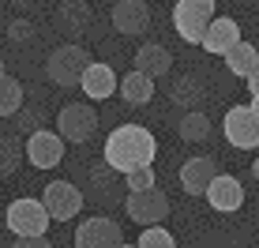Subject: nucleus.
Here are the masks:
<instances>
[{"instance_id":"nucleus-1","label":"nucleus","mask_w":259,"mask_h":248,"mask_svg":"<svg viewBox=\"0 0 259 248\" xmlns=\"http://www.w3.org/2000/svg\"><path fill=\"white\" fill-rule=\"evenodd\" d=\"M154 154H158V143L143 124H120V128H113V136L105 139V162L120 177L139 170V166H150Z\"/></svg>"},{"instance_id":"nucleus-2","label":"nucleus","mask_w":259,"mask_h":248,"mask_svg":"<svg viewBox=\"0 0 259 248\" xmlns=\"http://www.w3.org/2000/svg\"><path fill=\"white\" fill-rule=\"evenodd\" d=\"M91 64H94L91 53H87L83 46H75V42H68V46H57V49L49 53L46 75H49L57 87H79Z\"/></svg>"},{"instance_id":"nucleus-3","label":"nucleus","mask_w":259,"mask_h":248,"mask_svg":"<svg viewBox=\"0 0 259 248\" xmlns=\"http://www.w3.org/2000/svg\"><path fill=\"white\" fill-rule=\"evenodd\" d=\"M218 19L214 15V0H177L173 8V26L184 42L192 46H203V34L210 30V23Z\"/></svg>"},{"instance_id":"nucleus-4","label":"nucleus","mask_w":259,"mask_h":248,"mask_svg":"<svg viewBox=\"0 0 259 248\" xmlns=\"http://www.w3.org/2000/svg\"><path fill=\"white\" fill-rule=\"evenodd\" d=\"M53 222V215H49V207L41 199H30V196H23V199H15L12 207H8V229H12L15 237H38V233H46Z\"/></svg>"},{"instance_id":"nucleus-5","label":"nucleus","mask_w":259,"mask_h":248,"mask_svg":"<svg viewBox=\"0 0 259 248\" xmlns=\"http://www.w3.org/2000/svg\"><path fill=\"white\" fill-rule=\"evenodd\" d=\"M57 132L68 139V143H87V139L98 132V113L94 105L87 102H71L57 113Z\"/></svg>"},{"instance_id":"nucleus-6","label":"nucleus","mask_w":259,"mask_h":248,"mask_svg":"<svg viewBox=\"0 0 259 248\" xmlns=\"http://www.w3.org/2000/svg\"><path fill=\"white\" fill-rule=\"evenodd\" d=\"M222 128H226V139L237 150L259 147V113H255V105H233V109L226 113V120H222Z\"/></svg>"},{"instance_id":"nucleus-7","label":"nucleus","mask_w":259,"mask_h":248,"mask_svg":"<svg viewBox=\"0 0 259 248\" xmlns=\"http://www.w3.org/2000/svg\"><path fill=\"white\" fill-rule=\"evenodd\" d=\"M124 211H128V218H132V222H139V226H158L169 215V196H165V192H158V184H154V188H147V192H128Z\"/></svg>"},{"instance_id":"nucleus-8","label":"nucleus","mask_w":259,"mask_h":248,"mask_svg":"<svg viewBox=\"0 0 259 248\" xmlns=\"http://www.w3.org/2000/svg\"><path fill=\"white\" fill-rule=\"evenodd\" d=\"M64 143H68V139L60 136V132L38 128V132H30V136H26L23 154H26V162L38 166V170H53V166H60V158H64Z\"/></svg>"},{"instance_id":"nucleus-9","label":"nucleus","mask_w":259,"mask_h":248,"mask_svg":"<svg viewBox=\"0 0 259 248\" xmlns=\"http://www.w3.org/2000/svg\"><path fill=\"white\" fill-rule=\"evenodd\" d=\"M41 203L49 207L53 222H71V218L83 211V192L71 181H53V184H46V192H41Z\"/></svg>"},{"instance_id":"nucleus-10","label":"nucleus","mask_w":259,"mask_h":248,"mask_svg":"<svg viewBox=\"0 0 259 248\" xmlns=\"http://www.w3.org/2000/svg\"><path fill=\"white\" fill-rule=\"evenodd\" d=\"M120 244H124V237L113 218H87L75 229V248H120Z\"/></svg>"},{"instance_id":"nucleus-11","label":"nucleus","mask_w":259,"mask_h":248,"mask_svg":"<svg viewBox=\"0 0 259 248\" xmlns=\"http://www.w3.org/2000/svg\"><path fill=\"white\" fill-rule=\"evenodd\" d=\"M113 26H117L120 34H128V38L147 34V26H150L147 4H143V0H117V4H113Z\"/></svg>"},{"instance_id":"nucleus-12","label":"nucleus","mask_w":259,"mask_h":248,"mask_svg":"<svg viewBox=\"0 0 259 248\" xmlns=\"http://www.w3.org/2000/svg\"><path fill=\"white\" fill-rule=\"evenodd\" d=\"M79 87H83V94L91 102H105V98H113V94L120 91L117 72H113L109 64H98V60L87 68V75H83V83H79Z\"/></svg>"},{"instance_id":"nucleus-13","label":"nucleus","mask_w":259,"mask_h":248,"mask_svg":"<svg viewBox=\"0 0 259 248\" xmlns=\"http://www.w3.org/2000/svg\"><path fill=\"white\" fill-rule=\"evenodd\" d=\"M207 203L214 211H222V215H233L244 203V188H240L237 177H214V184L207 188Z\"/></svg>"},{"instance_id":"nucleus-14","label":"nucleus","mask_w":259,"mask_h":248,"mask_svg":"<svg viewBox=\"0 0 259 248\" xmlns=\"http://www.w3.org/2000/svg\"><path fill=\"white\" fill-rule=\"evenodd\" d=\"M214 177H218V173H214L210 158H188V162L181 166V188L188 192V196H207Z\"/></svg>"},{"instance_id":"nucleus-15","label":"nucleus","mask_w":259,"mask_h":248,"mask_svg":"<svg viewBox=\"0 0 259 248\" xmlns=\"http://www.w3.org/2000/svg\"><path fill=\"white\" fill-rule=\"evenodd\" d=\"M237 42H240V26H237V19H229V15L214 19V23H210V30L203 34V49L214 53V57H226V53L233 49Z\"/></svg>"},{"instance_id":"nucleus-16","label":"nucleus","mask_w":259,"mask_h":248,"mask_svg":"<svg viewBox=\"0 0 259 248\" xmlns=\"http://www.w3.org/2000/svg\"><path fill=\"white\" fill-rule=\"evenodd\" d=\"M136 68L147 75H169V68H173V53H169L162 42H150V46H139L136 49Z\"/></svg>"},{"instance_id":"nucleus-17","label":"nucleus","mask_w":259,"mask_h":248,"mask_svg":"<svg viewBox=\"0 0 259 248\" xmlns=\"http://www.w3.org/2000/svg\"><path fill=\"white\" fill-rule=\"evenodd\" d=\"M120 98L128 105H147L150 98H154V75L139 72V68L132 75H124L120 79Z\"/></svg>"},{"instance_id":"nucleus-18","label":"nucleus","mask_w":259,"mask_h":248,"mask_svg":"<svg viewBox=\"0 0 259 248\" xmlns=\"http://www.w3.org/2000/svg\"><path fill=\"white\" fill-rule=\"evenodd\" d=\"M226 68H229L233 75L248 79V75L259 68V53H255V46H252V42H237V46L226 53Z\"/></svg>"},{"instance_id":"nucleus-19","label":"nucleus","mask_w":259,"mask_h":248,"mask_svg":"<svg viewBox=\"0 0 259 248\" xmlns=\"http://www.w3.org/2000/svg\"><path fill=\"white\" fill-rule=\"evenodd\" d=\"M57 23L64 26V30H71V34H83L87 26H91V8H87L83 0H64Z\"/></svg>"},{"instance_id":"nucleus-20","label":"nucleus","mask_w":259,"mask_h":248,"mask_svg":"<svg viewBox=\"0 0 259 248\" xmlns=\"http://www.w3.org/2000/svg\"><path fill=\"white\" fill-rule=\"evenodd\" d=\"M181 139H184V143H203V139H210V120H207V113H199V109H188V113H184V120H181Z\"/></svg>"},{"instance_id":"nucleus-21","label":"nucleus","mask_w":259,"mask_h":248,"mask_svg":"<svg viewBox=\"0 0 259 248\" xmlns=\"http://www.w3.org/2000/svg\"><path fill=\"white\" fill-rule=\"evenodd\" d=\"M23 105V83L15 75H0V117H12V113H19Z\"/></svg>"},{"instance_id":"nucleus-22","label":"nucleus","mask_w":259,"mask_h":248,"mask_svg":"<svg viewBox=\"0 0 259 248\" xmlns=\"http://www.w3.org/2000/svg\"><path fill=\"white\" fill-rule=\"evenodd\" d=\"M15 166H19V143L8 132H0V181H8L15 173Z\"/></svg>"},{"instance_id":"nucleus-23","label":"nucleus","mask_w":259,"mask_h":248,"mask_svg":"<svg viewBox=\"0 0 259 248\" xmlns=\"http://www.w3.org/2000/svg\"><path fill=\"white\" fill-rule=\"evenodd\" d=\"M139 248H177V241H173V233H165L162 226H147L143 237H139Z\"/></svg>"},{"instance_id":"nucleus-24","label":"nucleus","mask_w":259,"mask_h":248,"mask_svg":"<svg viewBox=\"0 0 259 248\" xmlns=\"http://www.w3.org/2000/svg\"><path fill=\"white\" fill-rule=\"evenodd\" d=\"M124 184H128V192H147V188H154V166H139V170L124 173Z\"/></svg>"},{"instance_id":"nucleus-25","label":"nucleus","mask_w":259,"mask_h":248,"mask_svg":"<svg viewBox=\"0 0 259 248\" xmlns=\"http://www.w3.org/2000/svg\"><path fill=\"white\" fill-rule=\"evenodd\" d=\"M199 94H203V87L195 83V79H181V83L173 87V98L184 102V105H195V102H199Z\"/></svg>"},{"instance_id":"nucleus-26","label":"nucleus","mask_w":259,"mask_h":248,"mask_svg":"<svg viewBox=\"0 0 259 248\" xmlns=\"http://www.w3.org/2000/svg\"><path fill=\"white\" fill-rule=\"evenodd\" d=\"M8 38H12V42H30L34 38V26L26 19H15L12 26H8Z\"/></svg>"},{"instance_id":"nucleus-27","label":"nucleus","mask_w":259,"mask_h":248,"mask_svg":"<svg viewBox=\"0 0 259 248\" xmlns=\"http://www.w3.org/2000/svg\"><path fill=\"white\" fill-rule=\"evenodd\" d=\"M12 248H53V244H49L46 233H38V237H15Z\"/></svg>"},{"instance_id":"nucleus-28","label":"nucleus","mask_w":259,"mask_h":248,"mask_svg":"<svg viewBox=\"0 0 259 248\" xmlns=\"http://www.w3.org/2000/svg\"><path fill=\"white\" fill-rule=\"evenodd\" d=\"M244 83H248V91H252V98H259V68H255V72L244 79Z\"/></svg>"},{"instance_id":"nucleus-29","label":"nucleus","mask_w":259,"mask_h":248,"mask_svg":"<svg viewBox=\"0 0 259 248\" xmlns=\"http://www.w3.org/2000/svg\"><path fill=\"white\" fill-rule=\"evenodd\" d=\"M252 177H255V181H259V158H255V162H252Z\"/></svg>"},{"instance_id":"nucleus-30","label":"nucleus","mask_w":259,"mask_h":248,"mask_svg":"<svg viewBox=\"0 0 259 248\" xmlns=\"http://www.w3.org/2000/svg\"><path fill=\"white\" fill-rule=\"evenodd\" d=\"M252 105H255V113H259V98H252Z\"/></svg>"},{"instance_id":"nucleus-31","label":"nucleus","mask_w":259,"mask_h":248,"mask_svg":"<svg viewBox=\"0 0 259 248\" xmlns=\"http://www.w3.org/2000/svg\"><path fill=\"white\" fill-rule=\"evenodd\" d=\"M120 248H139V244H120Z\"/></svg>"},{"instance_id":"nucleus-32","label":"nucleus","mask_w":259,"mask_h":248,"mask_svg":"<svg viewBox=\"0 0 259 248\" xmlns=\"http://www.w3.org/2000/svg\"><path fill=\"white\" fill-rule=\"evenodd\" d=\"M0 75H4V60H0Z\"/></svg>"},{"instance_id":"nucleus-33","label":"nucleus","mask_w":259,"mask_h":248,"mask_svg":"<svg viewBox=\"0 0 259 248\" xmlns=\"http://www.w3.org/2000/svg\"><path fill=\"white\" fill-rule=\"evenodd\" d=\"M255 248H259V244H255Z\"/></svg>"}]
</instances>
